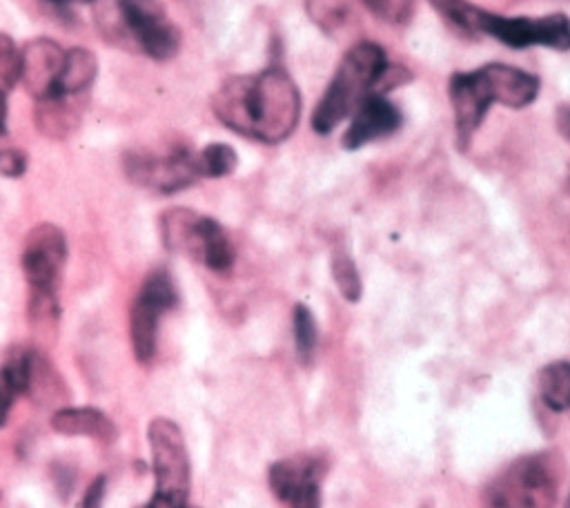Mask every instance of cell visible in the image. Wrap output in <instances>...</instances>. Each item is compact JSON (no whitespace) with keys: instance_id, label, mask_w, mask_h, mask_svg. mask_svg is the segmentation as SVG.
I'll return each mask as SVG.
<instances>
[{"instance_id":"cell-1","label":"cell","mask_w":570,"mask_h":508,"mask_svg":"<svg viewBox=\"0 0 570 508\" xmlns=\"http://www.w3.org/2000/svg\"><path fill=\"white\" fill-rule=\"evenodd\" d=\"M214 116L232 131L261 140H285L301 118V94L283 67L227 78L212 98Z\"/></svg>"},{"instance_id":"cell-2","label":"cell","mask_w":570,"mask_h":508,"mask_svg":"<svg viewBox=\"0 0 570 508\" xmlns=\"http://www.w3.org/2000/svg\"><path fill=\"white\" fill-rule=\"evenodd\" d=\"M448 91L456 138L465 147L494 102L512 109L528 107L539 94V78L512 65L490 62L474 71L454 74Z\"/></svg>"},{"instance_id":"cell-3","label":"cell","mask_w":570,"mask_h":508,"mask_svg":"<svg viewBox=\"0 0 570 508\" xmlns=\"http://www.w3.org/2000/svg\"><path fill=\"white\" fill-rule=\"evenodd\" d=\"M390 71L385 51L374 42L354 45L341 60L334 78L330 80L314 116L312 127L318 134H330L338 123L350 118L356 107L376 91Z\"/></svg>"},{"instance_id":"cell-4","label":"cell","mask_w":570,"mask_h":508,"mask_svg":"<svg viewBox=\"0 0 570 508\" xmlns=\"http://www.w3.org/2000/svg\"><path fill=\"white\" fill-rule=\"evenodd\" d=\"M561 461L554 452H532L497 472L481 495L483 508H554Z\"/></svg>"},{"instance_id":"cell-5","label":"cell","mask_w":570,"mask_h":508,"mask_svg":"<svg viewBox=\"0 0 570 508\" xmlns=\"http://www.w3.org/2000/svg\"><path fill=\"white\" fill-rule=\"evenodd\" d=\"M67 263V238L53 223L31 227L22 245V274L29 285V310L36 319L58 314V292Z\"/></svg>"},{"instance_id":"cell-6","label":"cell","mask_w":570,"mask_h":508,"mask_svg":"<svg viewBox=\"0 0 570 508\" xmlns=\"http://www.w3.org/2000/svg\"><path fill=\"white\" fill-rule=\"evenodd\" d=\"M160 238L169 252L185 254L212 272L234 265V245L223 225L187 207H171L160 216Z\"/></svg>"},{"instance_id":"cell-7","label":"cell","mask_w":570,"mask_h":508,"mask_svg":"<svg viewBox=\"0 0 570 508\" xmlns=\"http://www.w3.org/2000/svg\"><path fill=\"white\" fill-rule=\"evenodd\" d=\"M154 495L138 508H187L189 497V455L180 428L167 419L156 417L147 428Z\"/></svg>"},{"instance_id":"cell-8","label":"cell","mask_w":570,"mask_h":508,"mask_svg":"<svg viewBox=\"0 0 570 508\" xmlns=\"http://www.w3.org/2000/svg\"><path fill=\"white\" fill-rule=\"evenodd\" d=\"M125 176L156 194H174L200 178L198 154L183 143H174L165 149H129L122 154Z\"/></svg>"},{"instance_id":"cell-9","label":"cell","mask_w":570,"mask_h":508,"mask_svg":"<svg viewBox=\"0 0 570 508\" xmlns=\"http://www.w3.org/2000/svg\"><path fill=\"white\" fill-rule=\"evenodd\" d=\"M178 305V290L167 270L149 272L129 312V336L138 363H149L156 354L160 316Z\"/></svg>"},{"instance_id":"cell-10","label":"cell","mask_w":570,"mask_h":508,"mask_svg":"<svg viewBox=\"0 0 570 508\" xmlns=\"http://www.w3.org/2000/svg\"><path fill=\"white\" fill-rule=\"evenodd\" d=\"M479 33H488L512 49L532 45H543L559 51L570 49V18L566 13H550L541 18H508L481 9Z\"/></svg>"},{"instance_id":"cell-11","label":"cell","mask_w":570,"mask_h":508,"mask_svg":"<svg viewBox=\"0 0 570 508\" xmlns=\"http://www.w3.org/2000/svg\"><path fill=\"white\" fill-rule=\"evenodd\" d=\"M118 16L138 47L154 60H169L180 47L178 29L158 0H116Z\"/></svg>"},{"instance_id":"cell-12","label":"cell","mask_w":570,"mask_h":508,"mask_svg":"<svg viewBox=\"0 0 570 508\" xmlns=\"http://www.w3.org/2000/svg\"><path fill=\"white\" fill-rule=\"evenodd\" d=\"M323 463L314 457H292L269 468V488L287 508H321Z\"/></svg>"},{"instance_id":"cell-13","label":"cell","mask_w":570,"mask_h":508,"mask_svg":"<svg viewBox=\"0 0 570 508\" xmlns=\"http://www.w3.org/2000/svg\"><path fill=\"white\" fill-rule=\"evenodd\" d=\"M67 49L51 38H33L20 49V82L40 102L56 98Z\"/></svg>"},{"instance_id":"cell-14","label":"cell","mask_w":570,"mask_h":508,"mask_svg":"<svg viewBox=\"0 0 570 508\" xmlns=\"http://www.w3.org/2000/svg\"><path fill=\"white\" fill-rule=\"evenodd\" d=\"M350 118V127L343 134L345 149H358L376 138L390 136L403 123L399 107L381 94L367 96Z\"/></svg>"},{"instance_id":"cell-15","label":"cell","mask_w":570,"mask_h":508,"mask_svg":"<svg viewBox=\"0 0 570 508\" xmlns=\"http://www.w3.org/2000/svg\"><path fill=\"white\" fill-rule=\"evenodd\" d=\"M51 428L60 434H82L94 437L98 441H114L116 439V426L114 421L100 412L98 408H60L51 417Z\"/></svg>"},{"instance_id":"cell-16","label":"cell","mask_w":570,"mask_h":508,"mask_svg":"<svg viewBox=\"0 0 570 508\" xmlns=\"http://www.w3.org/2000/svg\"><path fill=\"white\" fill-rule=\"evenodd\" d=\"M82 94L78 96H62V98H47L36 105V125L49 138H62L71 134V129L80 120L82 111Z\"/></svg>"},{"instance_id":"cell-17","label":"cell","mask_w":570,"mask_h":508,"mask_svg":"<svg viewBox=\"0 0 570 508\" xmlns=\"http://www.w3.org/2000/svg\"><path fill=\"white\" fill-rule=\"evenodd\" d=\"M96 74H98V60L89 49H85V47L67 49L65 69H62V76L58 82L56 98L85 94L91 87Z\"/></svg>"},{"instance_id":"cell-18","label":"cell","mask_w":570,"mask_h":508,"mask_svg":"<svg viewBox=\"0 0 570 508\" xmlns=\"http://www.w3.org/2000/svg\"><path fill=\"white\" fill-rule=\"evenodd\" d=\"M539 394L543 403L554 412L570 408V363L568 361L548 363L539 372Z\"/></svg>"},{"instance_id":"cell-19","label":"cell","mask_w":570,"mask_h":508,"mask_svg":"<svg viewBox=\"0 0 570 508\" xmlns=\"http://www.w3.org/2000/svg\"><path fill=\"white\" fill-rule=\"evenodd\" d=\"M236 163H238V156L234 147L225 143H212L198 152V169H200V176H207V178H220L232 174L236 169Z\"/></svg>"},{"instance_id":"cell-20","label":"cell","mask_w":570,"mask_h":508,"mask_svg":"<svg viewBox=\"0 0 570 508\" xmlns=\"http://www.w3.org/2000/svg\"><path fill=\"white\" fill-rule=\"evenodd\" d=\"M452 27L465 33H479V16L481 7L468 0H428Z\"/></svg>"},{"instance_id":"cell-21","label":"cell","mask_w":570,"mask_h":508,"mask_svg":"<svg viewBox=\"0 0 570 508\" xmlns=\"http://www.w3.org/2000/svg\"><path fill=\"white\" fill-rule=\"evenodd\" d=\"M316 334L318 332H316L314 314L303 303H298L294 307V341H296V354L303 363H307L314 354Z\"/></svg>"},{"instance_id":"cell-22","label":"cell","mask_w":570,"mask_h":508,"mask_svg":"<svg viewBox=\"0 0 570 508\" xmlns=\"http://www.w3.org/2000/svg\"><path fill=\"white\" fill-rule=\"evenodd\" d=\"M20 80V49L11 36L0 33V91L9 94Z\"/></svg>"},{"instance_id":"cell-23","label":"cell","mask_w":570,"mask_h":508,"mask_svg":"<svg viewBox=\"0 0 570 508\" xmlns=\"http://www.w3.org/2000/svg\"><path fill=\"white\" fill-rule=\"evenodd\" d=\"M332 274H334V281H336L341 294L347 301H358V296H361V279H358V272H356L352 258L345 252H336L334 254V258H332Z\"/></svg>"},{"instance_id":"cell-24","label":"cell","mask_w":570,"mask_h":508,"mask_svg":"<svg viewBox=\"0 0 570 508\" xmlns=\"http://www.w3.org/2000/svg\"><path fill=\"white\" fill-rule=\"evenodd\" d=\"M372 13L390 22H405L412 16L414 0H363Z\"/></svg>"},{"instance_id":"cell-25","label":"cell","mask_w":570,"mask_h":508,"mask_svg":"<svg viewBox=\"0 0 570 508\" xmlns=\"http://www.w3.org/2000/svg\"><path fill=\"white\" fill-rule=\"evenodd\" d=\"M27 169V154L18 147L2 145L0 147V174L7 178H18Z\"/></svg>"},{"instance_id":"cell-26","label":"cell","mask_w":570,"mask_h":508,"mask_svg":"<svg viewBox=\"0 0 570 508\" xmlns=\"http://www.w3.org/2000/svg\"><path fill=\"white\" fill-rule=\"evenodd\" d=\"M105 492H107V477H105V475H98V477L87 486L80 508H102Z\"/></svg>"},{"instance_id":"cell-27","label":"cell","mask_w":570,"mask_h":508,"mask_svg":"<svg viewBox=\"0 0 570 508\" xmlns=\"http://www.w3.org/2000/svg\"><path fill=\"white\" fill-rule=\"evenodd\" d=\"M557 127L570 140V107H559L557 109Z\"/></svg>"},{"instance_id":"cell-28","label":"cell","mask_w":570,"mask_h":508,"mask_svg":"<svg viewBox=\"0 0 570 508\" xmlns=\"http://www.w3.org/2000/svg\"><path fill=\"white\" fill-rule=\"evenodd\" d=\"M7 96L4 91H0V138L7 136Z\"/></svg>"},{"instance_id":"cell-29","label":"cell","mask_w":570,"mask_h":508,"mask_svg":"<svg viewBox=\"0 0 570 508\" xmlns=\"http://www.w3.org/2000/svg\"><path fill=\"white\" fill-rule=\"evenodd\" d=\"M47 2H51L56 7H67V4H73V2H94V0H47Z\"/></svg>"},{"instance_id":"cell-30","label":"cell","mask_w":570,"mask_h":508,"mask_svg":"<svg viewBox=\"0 0 570 508\" xmlns=\"http://www.w3.org/2000/svg\"><path fill=\"white\" fill-rule=\"evenodd\" d=\"M566 508H570V497H568V501H566Z\"/></svg>"}]
</instances>
